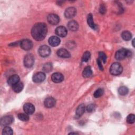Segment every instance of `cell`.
<instances>
[{
    "label": "cell",
    "mask_w": 135,
    "mask_h": 135,
    "mask_svg": "<svg viewBox=\"0 0 135 135\" xmlns=\"http://www.w3.org/2000/svg\"><path fill=\"white\" fill-rule=\"evenodd\" d=\"M20 82V77L17 74L11 75L7 80V83L9 85H14Z\"/></svg>",
    "instance_id": "cell-17"
},
{
    "label": "cell",
    "mask_w": 135,
    "mask_h": 135,
    "mask_svg": "<svg viewBox=\"0 0 135 135\" xmlns=\"http://www.w3.org/2000/svg\"><path fill=\"white\" fill-rule=\"evenodd\" d=\"M48 42L49 44L51 46L53 47H55V46H57L60 44L61 41L58 37L55 36H52L49 38Z\"/></svg>",
    "instance_id": "cell-16"
},
{
    "label": "cell",
    "mask_w": 135,
    "mask_h": 135,
    "mask_svg": "<svg viewBox=\"0 0 135 135\" xmlns=\"http://www.w3.org/2000/svg\"><path fill=\"white\" fill-rule=\"evenodd\" d=\"M20 46L24 50H30L33 47V43L28 39H24L21 41Z\"/></svg>",
    "instance_id": "cell-6"
},
{
    "label": "cell",
    "mask_w": 135,
    "mask_h": 135,
    "mask_svg": "<svg viewBox=\"0 0 135 135\" xmlns=\"http://www.w3.org/2000/svg\"><path fill=\"white\" fill-rule=\"evenodd\" d=\"M17 117L18 119L23 121H27L29 119V117L28 114L27 113H20L17 115Z\"/></svg>",
    "instance_id": "cell-24"
},
{
    "label": "cell",
    "mask_w": 135,
    "mask_h": 135,
    "mask_svg": "<svg viewBox=\"0 0 135 135\" xmlns=\"http://www.w3.org/2000/svg\"><path fill=\"white\" fill-rule=\"evenodd\" d=\"M76 13V9L73 7L67 8L64 12V16L67 18H71L75 16Z\"/></svg>",
    "instance_id": "cell-9"
},
{
    "label": "cell",
    "mask_w": 135,
    "mask_h": 135,
    "mask_svg": "<svg viewBox=\"0 0 135 135\" xmlns=\"http://www.w3.org/2000/svg\"><path fill=\"white\" fill-rule=\"evenodd\" d=\"M95 106L94 104H90L86 107V110L89 112H91L95 110Z\"/></svg>",
    "instance_id": "cell-32"
},
{
    "label": "cell",
    "mask_w": 135,
    "mask_h": 135,
    "mask_svg": "<svg viewBox=\"0 0 135 135\" xmlns=\"http://www.w3.org/2000/svg\"><path fill=\"white\" fill-rule=\"evenodd\" d=\"M33 81L35 83H41L45 79V74L44 72H38L35 73L33 76Z\"/></svg>",
    "instance_id": "cell-7"
},
{
    "label": "cell",
    "mask_w": 135,
    "mask_h": 135,
    "mask_svg": "<svg viewBox=\"0 0 135 135\" xmlns=\"http://www.w3.org/2000/svg\"><path fill=\"white\" fill-rule=\"evenodd\" d=\"M44 104L45 107L48 108H51L53 107L56 104V100L53 97H47L46 98L44 102Z\"/></svg>",
    "instance_id": "cell-13"
},
{
    "label": "cell",
    "mask_w": 135,
    "mask_h": 135,
    "mask_svg": "<svg viewBox=\"0 0 135 135\" xmlns=\"http://www.w3.org/2000/svg\"><path fill=\"white\" fill-rule=\"evenodd\" d=\"M51 80L54 83H60L63 81L64 80V76L61 73L56 72L52 75Z\"/></svg>",
    "instance_id": "cell-12"
},
{
    "label": "cell",
    "mask_w": 135,
    "mask_h": 135,
    "mask_svg": "<svg viewBox=\"0 0 135 135\" xmlns=\"http://www.w3.org/2000/svg\"><path fill=\"white\" fill-rule=\"evenodd\" d=\"M121 37L125 41H129L132 38V35L129 31H124L121 33Z\"/></svg>",
    "instance_id": "cell-23"
},
{
    "label": "cell",
    "mask_w": 135,
    "mask_h": 135,
    "mask_svg": "<svg viewBox=\"0 0 135 135\" xmlns=\"http://www.w3.org/2000/svg\"><path fill=\"white\" fill-rule=\"evenodd\" d=\"M130 56H131V52L129 50L126 49H121L116 52L115 58L118 60H122Z\"/></svg>",
    "instance_id": "cell-2"
},
{
    "label": "cell",
    "mask_w": 135,
    "mask_h": 135,
    "mask_svg": "<svg viewBox=\"0 0 135 135\" xmlns=\"http://www.w3.org/2000/svg\"><path fill=\"white\" fill-rule=\"evenodd\" d=\"M97 61V64L98 65V66H99V69L101 70H103V66H102V65L101 64V60L100 59H98Z\"/></svg>",
    "instance_id": "cell-34"
},
{
    "label": "cell",
    "mask_w": 135,
    "mask_h": 135,
    "mask_svg": "<svg viewBox=\"0 0 135 135\" xmlns=\"http://www.w3.org/2000/svg\"><path fill=\"white\" fill-rule=\"evenodd\" d=\"M99 12L101 14H104L106 12V7L105 6L103 5V4H102L100 5V8H99Z\"/></svg>",
    "instance_id": "cell-33"
},
{
    "label": "cell",
    "mask_w": 135,
    "mask_h": 135,
    "mask_svg": "<svg viewBox=\"0 0 135 135\" xmlns=\"http://www.w3.org/2000/svg\"><path fill=\"white\" fill-rule=\"evenodd\" d=\"M23 87H24L23 84L22 83L19 82L17 83H16L12 86V89L15 92L19 93L22 91Z\"/></svg>",
    "instance_id": "cell-21"
},
{
    "label": "cell",
    "mask_w": 135,
    "mask_h": 135,
    "mask_svg": "<svg viewBox=\"0 0 135 135\" xmlns=\"http://www.w3.org/2000/svg\"><path fill=\"white\" fill-rule=\"evenodd\" d=\"M92 74V71L90 66H86L82 72V75L84 78H89Z\"/></svg>",
    "instance_id": "cell-22"
},
{
    "label": "cell",
    "mask_w": 135,
    "mask_h": 135,
    "mask_svg": "<svg viewBox=\"0 0 135 135\" xmlns=\"http://www.w3.org/2000/svg\"><path fill=\"white\" fill-rule=\"evenodd\" d=\"M129 92L128 89L124 86H120L118 89V93L121 95H125L128 94Z\"/></svg>",
    "instance_id": "cell-26"
},
{
    "label": "cell",
    "mask_w": 135,
    "mask_h": 135,
    "mask_svg": "<svg viewBox=\"0 0 135 135\" xmlns=\"http://www.w3.org/2000/svg\"><path fill=\"white\" fill-rule=\"evenodd\" d=\"M85 108L84 104H80L76 109L75 118L78 119L80 117H81L85 112Z\"/></svg>",
    "instance_id": "cell-15"
},
{
    "label": "cell",
    "mask_w": 135,
    "mask_h": 135,
    "mask_svg": "<svg viewBox=\"0 0 135 135\" xmlns=\"http://www.w3.org/2000/svg\"><path fill=\"white\" fill-rule=\"evenodd\" d=\"M68 27L69 29L71 31H75L78 30V29L79 28V24L76 21L74 20H72L68 22Z\"/></svg>",
    "instance_id": "cell-19"
},
{
    "label": "cell",
    "mask_w": 135,
    "mask_h": 135,
    "mask_svg": "<svg viewBox=\"0 0 135 135\" xmlns=\"http://www.w3.org/2000/svg\"><path fill=\"white\" fill-rule=\"evenodd\" d=\"M48 22L51 25H56L60 22L59 17L55 14H50L47 17Z\"/></svg>",
    "instance_id": "cell-8"
},
{
    "label": "cell",
    "mask_w": 135,
    "mask_h": 135,
    "mask_svg": "<svg viewBox=\"0 0 135 135\" xmlns=\"http://www.w3.org/2000/svg\"><path fill=\"white\" fill-rule=\"evenodd\" d=\"M47 33V27L44 23H37L35 24L31 30V35L36 41L43 40Z\"/></svg>",
    "instance_id": "cell-1"
},
{
    "label": "cell",
    "mask_w": 135,
    "mask_h": 135,
    "mask_svg": "<svg viewBox=\"0 0 135 135\" xmlns=\"http://www.w3.org/2000/svg\"><path fill=\"white\" fill-rule=\"evenodd\" d=\"M13 117L11 115H5L1 119V124L2 126H8L11 124L13 121Z\"/></svg>",
    "instance_id": "cell-11"
},
{
    "label": "cell",
    "mask_w": 135,
    "mask_h": 135,
    "mask_svg": "<svg viewBox=\"0 0 135 135\" xmlns=\"http://www.w3.org/2000/svg\"><path fill=\"white\" fill-rule=\"evenodd\" d=\"M55 33L60 37H65L68 33L66 28L63 26H60L55 29Z\"/></svg>",
    "instance_id": "cell-14"
},
{
    "label": "cell",
    "mask_w": 135,
    "mask_h": 135,
    "mask_svg": "<svg viewBox=\"0 0 135 135\" xmlns=\"http://www.w3.org/2000/svg\"><path fill=\"white\" fill-rule=\"evenodd\" d=\"M52 69V65L51 63H46L43 67V70L45 72H49Z\"/></svg>",
    "instance_id": "cell-28"
},
{
    "label": "cell",
    "mask_w": 135,
    "mask_h": 135,
    "mask_svg": "<svg viewBox=\"0 0 135 135\" xmlns=\"http://www.w3.org/2000/svg\"><path fill=\"white\" fill-rule=\"evenodd\" d=\"M134 39L132 40V45H133V47H134Z\"/></svg>",
    "instance_id": "cell-35"
},
{
    "label": "cell",
    "mask_w": 135,
    "mask_h": 135,
    "mask_svg": "<svg viewBox=\"0 0 135 135\" xmlns=\"http://www.w3.org/2000/svg\"><path fill=\"white\" fill-rule=\"evenodd\" d=\"M34 63V57L32 54L25 55L24 59V65L27 68H31Z\"/></svg>",
    "instance_id": "cell-4"
},
{
    "label": "cell",
    "mask_w": 135,
    "mask_h": 135,
    "mask_svg": "<svg viewBox=\"0 0 135 135\" xmlns=\"http://www.w3.org/2000/svg\"><path fill=\"white\" fill-rule=\"evenodd\" d=\"M23 110L24 112L28 114H32L35 111V107L31 103H26L23 105Z\"/></svg>",
    "instance_id": "cell-10"
},
{
    "label": "cell",
    "mask_w": 135,
    "mask_h": 135,
    "mask_svg": "<svg viewBox=\"0 0 135 135\" xmlns=\"http://www.w3.org/2000/svg\"><path fill=\"white\" fill-rule=\"evenodd\" d=\"M99 59L101 60L104 63H105L107 60L106 54L103 52H100L99 53Z\"/></svg>",
    "instance_id": "cell-31"
},
{
    "label": "cell",
    "mask_w": 135,
    "mask_h": 135,
    "mask_svg": "<svg viewBox=\"0 0 135 135\" xmlns=\"http://www.w3.org/2000/svg\"><path fill=\"white\" fill-rule=\"evenodd\" d=\"M135 120V116L133 114H129L126 119L127 122L129 124H132L134 122Z\"/></svg>",
    "instance_id": "cell-29"
},
{
    "label": "cell",
    "mask_w": 135,
    "mask_h": 135,
    "mask_svg": "<svg viewBox=\"0 0 135 135\" xmlns=\"http://www.w3.org/2000/svg\"><path fill=\"white\" fill-rule=\"evenodd\" d=\"M13 133L12 129L8 126L5 127L2 131V134L3 135H12Z\"/></svg>",
    "instance_id": "cell-25"
},
{
    "label": "cell",
    "mask_w": 135,
    "mask_h": 135,
    "mask_svg": "<svg viewBox=\"0 0 135 135\" xmlns=\"http://www.w3.org/2000/svg\"><path fill=\"white\" fill-rule=\"evenodd\" d=\"M104 93V90L102 88H99L98 89H97L93 94V95L95 98H99L101 96H102L103 95Z\"/></svg>",
    "instance_id": "cell-27"
},
{
    "label": "cell",
    "mask_w": 135,
    "mask_h": 135,
    "mask_svg": "<svg viewBox=\"0 0 135 135\" xmlns=\"http://www.w3.org/2000/svg\"><path fill=\"white\" fill-rule=\"evenodd\" d=\"M38 52L41 56L44 57H47L51 54V49L49 46L47 45H42L39 47Z\"/></svg>",
    "instance_id": "cell-5"
},
{
    "label": "cell",
    "mask_w": 135,
    "mask_h": 135,
    "mask_svg": "<svg viewBox=\"0 0 135 135\" xmlns=\"http://www.w3.org/2000/svg\"><path fill=\"white\" fill-rule=\"evenodd\" d=\"M57 55L62 58H68L70 56V53L69 52L63 48L60 49L57 51Z\"/></svg>",
    "instance_id": "cell-18"
},
{
    "label": "cell",
    "mask_w": 135,
    "mask_h": 135,
    "mask_svg": "<svg viewBox=\"0 0 135 135\" xmlns=\"http://www.w3.org/2000/svg\"><path fill=\"white\" fill-rule=\"evenodd\" d=\"M123 71L122 65L118 62L113 63L110 68V72L112 75H118L120 74Z\"/></svg>",
    "instance_id": "cell-3"
},
{
    "label": "cell",
    "mask_w": 135,
    "mask_h": 135,
    "mask_svg": "<svg viewBox=\"0 0 135 135\" xmlns=\"http://www.w3.org/2000/svg\"><path fill=\"white\" fill-rule=\"evenodd\" d=\"M87 23L89 26L93 30H96L97 28V26L96 24H94L93 22V16L91 14H89L88 16V18H87Z\"/></svg>",
    "instance_id": "cell-20"
},
{
    "label": "cell",
    "mask_w": 135,
    "mask_h": 135,
    "mask_svg": "<svg viewBox=\"0 0 135 135\" xmlns=\"http://www.w3.org/2000/svg\"><path fill=\"white\" fill-rule=\"evenodd\" d=\"M90 56H91V54L90 53V52L89 51H85L84 53H83V55L82 56V61L83 62H87L90 57Z\"/></svg>",
    "instance_id": "cell-30"
}]
</instances>
